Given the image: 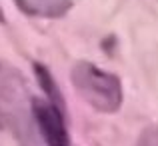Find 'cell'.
I'll use <instances>...</instances> for the list:
<instances>
[{
    "instance_id": "7a4b0ae2",
    "label": "cell",
    "mask_w": 158,
    "mask_h": 146,
    "mask_svg": "<svg viewBox=\"0 0 158 146\" xmlns=\"http://www.w3.org/2000/svg\"><path fill=\"white\" fill-rule=\"evenodd\" d=\"M30 96L24 80L16 68L0 64V126L16 130L18 134H30L32 112Z\"/></svg>"
},
{
    "instance_id": "5b68a950",
    "label": "cell",
    "mask_w": 158,
    "mask_h": 146,
    "mask_svg": "<svg viewBox=\"0 0 158 146\" xmlns=\"http://www.w3.org/2000/svg\"><path fill=\"white\" fill-rule=\"evenodd\" d=\"M136 146H158V124L144 128L136 140Z\"/></svg>"
},
{
    "instance_id": "8992f818",
    "label": "cell",
    "mask_w": 158,
    "mask_h": 146,
    "mask_svg": "<svg viewBox=\"0 0 158 146\" xmlns=\"http://www.w3.org/2000/svg\"><path fill=\"white\" fill-rule=\"evenodd\" d=\"M4 20H6V18H4V12H2V6H0V24H4Z\"/></svg>"
},
{
    "instance_id": "3957f363",
    "label": "cell",
    "mask_w": 158,
    "mask_h": 146,
    "mask_svg": "<svg viewBox=\"0 0 158 146\" xmlns=\"http://www.w3.org/2000/svg\"><path fill=\"white\" fill-rule=\"evenodd\" d=\"M32 126L46 146H70V132L64 120V106L48 98H32Z\"/></svg>"
},
{
    "instance_id": "6da1fadb",
    "label": "cell",
    "mask_w": 158,
    "mask_h": 146,
    "mask_svg": "<svg viewBox=\"0 0 158 146\" xmlns=\"http://www.w3.org/2000/svg\"><path fill=\"white\" fill-rule=\"evenodd\" d=\"M70 82L78 96L96 112L114 114L124 102V88L120 78L92 62H76L70 70Z\"/></svg>"
},
{
    "instance_id": "277c9868",
    "label": "cell",
    "mask_w": 158,
    "mask_h": 146,
    "mask_svg": "<svg viewBox=\"0 0 158 146\" xmlns=\"http://www.w3.org/2000/svg\"><path fill=\"white\" fill-rule=\"evenodd\" d=\"M20 12L32 18L56 20L70 12L72 0H14Z\"/></svg>"
}]
</instances>
